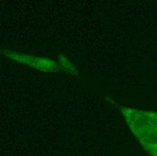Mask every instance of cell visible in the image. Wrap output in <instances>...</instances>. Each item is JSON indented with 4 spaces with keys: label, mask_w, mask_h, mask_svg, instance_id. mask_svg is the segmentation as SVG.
Segmentation results:
<instances>
[{
    "label": "cell",
    "mask_w": 157,
    "mask_h": 156,
    "mask_svg": "<svg viewBox=\"0 0 157 156\" xmlns=\"http://www.w3.org/2000/svg\"><path fill=\"white\" fill-rule=\"evenodd\" d=\"M132 133L141 144L157 142V113L119 108Z\"/></svg>",
    "instance_id": "obj_1"
},
{
    "label": "cell",
    "mask_w": 157,
    "mask_h": 156,
    "mask_svg": "<svg viewBox=\"0 0 157 156\" xmlns=\"http://www.w3.org/2000/svg\"><path fill=\"white\" fill-rule=\"evenodd\" d=\"M10 54H6L8 56H15L16 58H14L15 60H17L22 63H26L31 64L32 66L39 69V70H53L55 69H59V67L54 63L48 61V60H43L32 56H25V54L21 53H14V52H9Z\"/></svg>",
    "instance_id": "obj_2"
},
{
    "label": "cell",
    "mask_w": 157,
    "mask_h": 156,
    "mask_svg": "<svg viewBox=\"0 0 157 156\" xmlns=\"http://www.w3.org/2000/svg\"><path fill=\"white\" fill-rule=\"evenodd\" d=\"M143 147L148 152L150 156H157V142L152 143L143 144Z\"/></svg>",
    "instance_id": "obj_3"
}]
</instances>
